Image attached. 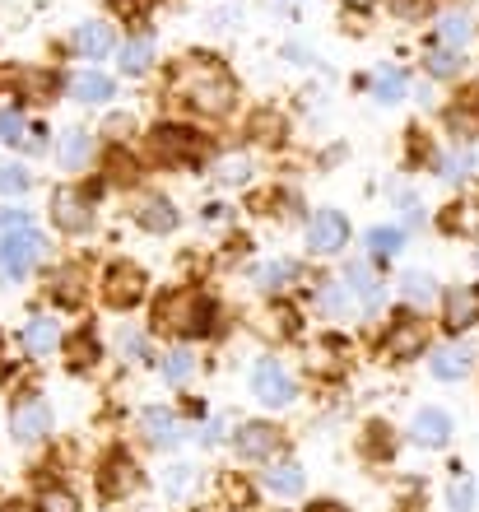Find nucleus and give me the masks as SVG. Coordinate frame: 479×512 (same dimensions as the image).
Returning <instances> with one entry per match:
<instances>
[{
    "mask_svg": "<svg viewBox=\"0 0 479 512\" xmlns=\"http://www.w3.org/2000/svg\"><path fill=\"white\" fill-rule=\"evenodd\" d=\"M177 84L187 89V103L196 112H210V117H219V112L233 108V80L224 75V66L214 61V56H187L182 66H177Z\"/></svg>",
    "mask_w": 479,
    "mask_h": 512,
    "instance_id": "nucleus-1",
    "label": "nucleus"
},
{
    "mask_svg": "<svg viewBox=\"0 0 479 512\" xmlns=\"http://www.w3.org/2000/svg\"><path fill=\"white\" fill-rule=\"evenodd\" d=\"M159 326L173 331V336H205L214 326V308L210 298L196 294V289H177L159 303Z\"/></svg>",
    "mask_w": 479,
    "mask_h": 512,
    "instance_id": "nucleus-2",
    "label": "nucleus"
},
{
    "mask_svg": "<svg viewBox=\"0 0 479 512\" xmlns=\"http://www.w3.org/2000/svg\"><path fill=\"white\" fill-rule=\"evenodd\" d=\"M424 350H428V322L419 312H396V322H391V331L382 340V354L386 359H414Z\"/></svg>",
    "mask_w": 479,
    "mask_h": 512,
    "instance_id": "nucleus-3",
    "label": "nucleus"
},
{
    "mask_svg": "<svg viewBox=\"0 0 479 512\" xmlns=\"http://www.w3.org/2000/svg\"><path fill=\"white\" fill-rule=\"evenodd\" d=\"M149 149H154V159L159 163H196L205 159V140L187 126H159V131L149 135Z\"/></svg>",
    "mask_w": 479,
    "mask_h": 512,
    "instance_id": "nucleus-4",
    "label": "nucleus"
},
{
    "mask_svg": "<svg viewBox=\"0 0 479 512\" xmlns=\"http://www.w3.org/2000/svg\"><path fill=\"white\" fill-rule=\"evenodd\" d=\"M38 256H42V238L33 229L5 233L0 238V280H24L28 270L38 266Z\"/></svg>",
    "mask_w": 479,
    "mask_h": 512,
    "instance_id": "nucleus-5",
    "label": "nucleus"
},
{
    "mask_svg": "<svg viewBox=\"0 0 479 512\" xmlns=\"http://www.w3.org/2000/svg\"><path fill=\"white\" fill-rule=\"evenodd\" d=\"M103 298L112 308H135L140 298H145V270L135 266V261H117V266H107L103 275Z\"/></svg>",
    "mask_w": 479,
    "mask_h": 512,
    "instance_id": "nucleus-6",
    "label": "nucleus"
},
{
    "mask_svg": "<svg viewBox=\"0 0 479 512\" xmlns=\"http://www.w3.org/2000/svg\"><path fill=\"white\" fill-rule=\"evenodd\" d=\"M135 489H140V466L126 452H107L103 466H98V494L103 499H126Z\"/></svg>",
    "mask_w": 479,
    "mask_h": 512,
    "instance_id": "nucleus-7",
    "label": "nucleus"
},
{
    "mask_svg": "<svg viewBox=\"0 0 479 512\" xmlns=\"http://www.w3.org/2000/svg\"><path fill=\"white\" fill-rule=\"evenodd\" d=\"M252 396H256L261 405H270V410H284V405L293 401L289 373H284L275 359H261V364L252 368Z\"/></svg>",
    "mask_w": 479,
    "mask_h": 512,
    "instance_id": "nucleus-8",
    "label": "nucleus"
},
{
    "mask_svg": "<svg viewBox=\"0 0 479 512\" xmlns=\"http://www.w3.org/2000/svg\"><path fill=\"white\" fill-rule=\"evenodd\" d=\"M52 219L61 233H84L94 224V210H89V196L80 187H56L52 196Z\"/></svg>",
    "mask_w": 479,
    "mask_h": 512,
    "instance_id": "nucleus-9",
    "label": "nucleus"
},
{
    "mask_svg": "<svg viewBox=\"0 0 479 512\" xmlns=\"http://www.w3.org/2000/svg\"><path fill=\"white\" fill-rule=\"evenodd\" d=\"M345 243H349V219L340 210H317L312 224H307V247L321 256H335Z\"/></svg>",
    "mask_w": 479,
    "mask_h": 512,
    "instance_id": "nucleus-10",
    "label": "nucleus"
},
{
    "mask_svg": "<svg viewBox=\"0 0 479 512\" xmlns=\"http://www.w3.org/2000/svg\"><path fill=\"white\" fill-rule=\"evenodd\" d=\"M52 429V410L38 401V396H19L10 410V433L19 443H38L42 433Z\"/></svg>",
    "mask_w": 479,
    "mask_h": 512,
    "instance_id": "nucleus-11",
    "label": "nucleus"
},
{
    "mask_svg": "<svg viewBox=\"0 0 479 512\" xmlns=\"http://www.w3.org/2000/svg\"><path fill=\"white\" fill-rule=\"evenodd\" d=\"M475 322H479V289L461 284V289H452L442 298V326L447 331H470Z\"/></svg>",
    "mask_w": 479,
    "mask_h": 512,
    "instance_id": "nucleus-12",
    "label": "nucleus"
},
{
    "mask_svg": "<svg viewBox=\"0 0 479 512\" xmlns=\"http://www.w3.org/2000/svg\"><path fill=\"white\" fill-rule=\"evenodd\" d=\"M238 452L252 461H270L280 452V429L275 424H242L238 433Z\"/></svg>",
    "mask_w": 479,
    "mask_h": 512,
    "instance_id": "nucleus-13",
    "label": "nucleus"
},
{
    "mask_svg": "<svg viewBox=\"0 0 479 512\" xmlns=\"http://www.w3.org/2000/svg\"><path fill=\"white\" fill-rule=\"evenodd\" d=\"M410 438H414L419 447H447V438H452V419L428 405V410H419V415H414Z\"/></svg>",
    "mask_w": 479,
    "mask_h": 512,
    "instance_id": "nucleus-14",
    "label": "nucleus"
},
{
    "mask_svg": "<svg viewBox=\"0 0 479 512\" xmlns=\"http://www.w3.org/2000/svg\"><path fill=\"white\" fill-rule=\"evenodd\" d=\"M140 429H145V438L154 447H177V438H182L177 415H173V410H163V405H149L145 415H140Z\"/></svg>",
    "mask_w": 479,
    "mask_h": 512,
    "instance_id": "nucleus-15",
    "label": "nucleus"
},
{
    "mask_svg": "<svg viewBox=\"0 0 479 512\" xmlns=\"http://www.w3.org/2000/svg\"><path fill=\"white\" fill-rule=\"evenodd\" d=\"M475 368V350L470 345H447V350L433 354V378L442 382H461Z\"/></svg>",
    "mask_w": 479,
    "mask_h": 512,
    "instance_id": "nucleus-16",
    "label": "nucleus"
},
{
    "mask_svg": "<svg viewBox=\"0 0 479 512\" xmlns=\"http://www.w3.org/2000/svg\"><path fill=\"white\" fill-rule=\"evenodd\" d=\"M112 47H117V33L103 19H89V24L75 28V52L80 56H107Z\"/></svg>",
    "mask_w": 479,
    "mask_h": 512,
    "instance_id": "nucleus-17",
    "label": "nucleus"
},
{
    "mask_svg": "<svg viewBox=\"0 0 479 512\" xmlns=\"http://www.w3.org/2000/svg\"><path fill=\"white\" fill-rule=\"evenodd\" d=\"M135 219H140V229H149V233H173L177 229V210H173V201H163V196H145L140 210H135Z\"/></svg>",
    "mask_w": 479,
    "mask_h": 512,
    "instance_id": "nucleus-18",
    "label": "nucleus"
},
{
    "mask_svg": "<svg viewBox=\"0 0 479 512\" xmlns=\"http://www.w3.org/2000/svg\"><path fill=\"white\" fill-rule=\"evenodd\" d=\"M442 229L456 233V238H479V196L447 205V215H442Z\"/></svg>",
    "mask_w": 479,
    "mask_h": 512,
    "instance_id": "nucleus-19",
    "label": "nucleus"
},
{
    "mask_svg": "<svg viewBox=\"0 0 479 512\" xmlns=\"http://www.w3.org/2000/svg\"><path fill=\"white\" fill-rule=\"evenodd\" d=\"M56 345H61V331H56L52 317H33V322L24 326V350L33 354V359H47Z\"/></svg>",
    "mask_w": 479,
    "mask_h": 512,
    "instance_id": "nucleus-20",
    "label": "nucleus"
},
{
    "mask_svg": "<svg viewBox=\"0 0 479 512\" xmlns=\"http://www.w3.org/2000/svg\"><path fill=\"white\" fill-rule=\"evenodd\" d=\"M252 280L261 289H293V284L303 280V266L298 261H266V266L252 270Z\"/></svg>",
    "mask_w": 479,
    "mask_h": 512,
    "instance_id": "nucleus-21",
    "label": "nucleus"
},
{
    "mask_svg": "<svg viewBox=\"0 0 479 512\" xmlns=\"http://www.w3.org/2000/svg\"><path fill=\"white\" fill-rule=\"evenodd\" d=\"M303 485H307V475H303V466H293V461H275V466L266 471V489H270V494L293 499V494H303Z\"/></svg>",
    "mask_w": 479,
    "mask_h": 512,
    "instance_id": "nucleus-22",
    "label": "nucleus"
},
{
    "mask_svg": "<svg viewBox=\"0 0 479 512\" xmlns=\"http://www.w3.org/2000/svg\"><path fill=\"white\" fill-rule=\"evenodd\" d=\"M89 154H94V135H89V131H66V135H61V168H66V173L84 168V163H89Z\"/></svg>",
    "mask_w": 479,
    "mask_h": 512,
    "instance_id": "nucleus-23",
    "label": "nucleus"
},
{
    "mask_svg": "<svg viewBox=\"0 0 479 512\" xmlns=\"http://www.w3.org/2000/svg\"><path fill=\"white\" fill-rule=\"evenodd\" d=\"M349 289L359 294V308H377V303H382V280H377L363 261H354V266H349Z\"/></svg>",
    "mask_w": 479,
    "mask_h": 512,
    "instance_id": "nucleus-24",
    "label": "nucleus"
},
{
    "mask_svg": "<svg viewBox=\"0 0 479 512\" xmlns=\"http://www.w3.org/2000/svg\"><path fill=\"white\" fill-rule=\"evenodd\" d=\"M70 94L80 98V103H107V98H112V80L98 75V70H84V75L70 80Z\"/></svg>",
    "mask_w": 479,
    "mask_h": 512,
    "instance_id": "nucleus-25",
    "label": "nucleus"
},
{
    "mask_svg": "<svg viewBox=\"0 0 479 512\" xmlns=\"http://www.w3.org/2000/svg\"><path fill=\"white\" fill-rule=\"evenodd\" d=\"M117 61H121V70H126V75H145L149 61H154V38H131L126 47H121Z\"/></svg>",
    "mask_w": 479,
    "mask_h": 512,
    "instance_id": "nucleus-26",
    "label": "nucleus"
},
{
    "mask_svg": "<svg viewBox=\"0 0 479 512\" xmlns=\"http://www.w3.org/2000/svg\"><path fill=\"white\" fill-rule=\"evenodd\" d=\"M52 294L61 298V303H84V275L75 266H66V270H56V280H52Z\"/></svg>",
    "mask_w": 479,
    "mask_h": 512,
    "instance_id": "nucleus-27",
    "label": "nucleus"
},
{
    "mask_svg": "<svg viewBox=\"0 0 479 512\" xmlns=\"http://www.w3.org/2000/svg\"><path fill=\"white\" fill-rule=\"evenodd\" d=\"M447 126H452L456 135H475L479 131V94H466L461 108L447 112Z\"/></svg>",
    "mask_w": 479,
    "mask_h": 512,
    "instance_id": "nucleus-28",
    "label": "nucleus"
},
{
    "mask_svg": "<svg viewBox=\"0 0 479 512\" xmlns=\"http://www.w3.org/2000/svg\"><path fill=\"white\" fill-rule=\"evenodd\" d=\"M191 373H196V354H191V350H173L168 359H163V378L173 382V387L191 382Z\"/></svg>",
    "mask_w": 479,
    "mask_h": 512,
    "instance_id": "nucleus-29",
    "label": "nucleus"
},
{
    "mask_svg": "<svg viewBox=\"0 0 479 512\" xmlns=\"http://www.w3.org/2000/svg\"><path fill=\"white\" fill-rule=\"evenodd\" d=\"M321 308L331 312V317H345V312L354 308V289H349V284H340V280H331L326 289H321Z\"/></svg>",
    "mask_w": 479,
    "mask_h": 512,
    "instance_id": "nucleus-30",
    "label": "nucleus"
},
{
    "mask_svg": "<svg viewBox=\"0 0 479 512\" xmlns=\"http://www.w3.org/2000/svg\"><path fill=\"white\" fill-rule=\"evenodd\" d=\"M373 94H377V103H396L400 94H405V75H400V70H377L373 75Z\"/></svg>",
    "mask_w": 479,
    "mask_h": 512,
    "instance_id": "nucleus-31",
    "label": "nucleus"
},
{
    "mask_svg": "<svg viewBox=\"0 0 479 512\" xmlns=\"http://www.w3.org/2000/svg\"><path fill=\"white\" fill-rule=\"evenodd\" d=\"M428 75H438V80H447V75H456L461 70V52H452V47H433V52L424 56Z\"/></svg>",
    "mask_w": 479,
    "mask_h": 512,
    "instance_id": "nucleus-32",
    "label": "nucleus"
},
{
    "mask_svg": "<svg viewBox=\"0 0 479 512\" xmlns=\"http://www.w3.org/2000/svg\"><path fill=\"white\" fill-rule=\"evenodd\" d=\"M94 364H98V340L94 331H80L70 340V368H94Z\"/></svg>",
    "mask_w": 479,
    "mask_h": 512,
    "instance_id": "nucleus-33",
    "label": "nucleus"
},
{
    "mask_svg": "<svg viewBox=\"0 0 479 512\" xmlns=\"http://www.w3.org/2000/svg\"><path fill=\"white\" fill-rule=\"evenodd\" d=\"M466 38H470V19H466V14H447V19L438 24V42H442V47H452V52H456Z\"/></svg>",
    "mask_w": 479,
    "mask_h": 512,
    "instance_id": "nucleus-34",
    "label": "nucleus"
},
{
    "mask_svg": "<svg viewBox=\"0 0 479 512\" xmlns=\"http://www.w3.org/2000/svg\"><path fill=\"white\" fill-rule=\"evenodd\" d=\"M400 243H405V233H400V229H373V233H368V252H373L377 261L396 256Z\"/></svg>",
    "mask_w": 479,
    "mask_h": 512,
    "instance_id": "nucleus-35",
    "label": "nucleus"
},
{
    "mask_svg": "<svg viewBox=\"0 0 479 512\" xmlns=\"http://www.w3.org/2000/svg\"><path fill=\"white\" fill-rule=\"evenodd\" d=\"M163 489H168L173 499H187L191 489H196V471H191V466H168V471H163Z\"/></svg>",
    "mask_w": 479,
    "mask_h": 512,
    "instance_id": "nucleus-36",
    "label": "nucleus"
},
{
    "mask_svg": "<svg viewBox=\"0 0 479 512\" xmlns=\"http://www.w3.org/2000/svg\"><path fill=\"white\" fill-rule=\"evenodd\" d=\"M24 135H28V126H24V117L14 108H5L0 112V145H24Z\"/></svg>",
    "mask_w": 479,
    "mask_h": 512,
    "instance_id": "nucleus-37",
    "label": "nucleus"
},
{
    "mask_svg": "<svg viewBox=\"0 0 479 512\" xmlns=\"http://www.w3.org/2000/svg\"><path fill=\"white\" fill-rule=\"evenodd\" d=\"M438 168H442V177H447V182H461V177L475 168V154H470V149H456V154H447Z\"/></svg>",
    "mask_w": 479,
    "mask_h": 512,
    "instance_id": "nucleus-38",
    "label": "nucleus"
},
{
    "mask_svg": "<svg viewBox=\"0 0 479 512\" xmlns=\"http://www.w3.org/2000/svg\"><path fill=\"white\" fill-rule=\"evenodd\" d=\"M24 191H28V173L19 163H5L0 168V196H24Z\"/></svg>",
    "mask_w": 479,
    "mask_h": 512,
    "instance_id": "nucleus-39",
    "label": "nucleus"
},
{
    "mask_svg": "<svg viewBox=\"0 0 479 512\" xmlns=\"http://www.w3.org/2000/svg\"><path fill=\"white\" fill-rule=\"evenodd\" d=\"M447 499H452V512H470L475 508V485H470L466 475H456L452 489H447Z\"/></svg>",
    "mask_w": 479,
    "mask_h": 512,
    "instance_id": "nucleus-40",
    "label": "nucleus"
},
{
    "mask_svg": "<svg viewBox=\"0 0 479 512\" xmlns=\"http://www.w3.org/2000/svg\"><path fill=\"white\" fill-rule=\"evenodd\" d=\"M107 177H112V182H117V187H131L135 182V163H131V154H112V159H107Z\"/></svg>",
    "mask_w": 479,
    "mask_h": 512,
    "instance_id": "nucleus-41",
    "label": "nucleus"
},
{
    "mask_svg": "<svg viewBox=\"0 0 479 512\" xmlns=\"http://www.w3.org/2000/svg\"><path fill=\"white\" fill-rule=\"evenodd\" d=\"M42 512H80L70 489H42Z\"/></svg>",
    "mask_w": 479,
    "mask_h": 512,
    "instance_id": "nucleus-42",
    "label": "nucleus"
},
{
    "mask_svg": "<svg viewBox=\"0 0 479 512\" xmlns=\"http://www.w3.org/2000/svg\"><path fill=\"white\" fill-rule=\"evenodd\" d=\"M400 289H405V298H410V303H428V298L438 294L428 275H405V284H400Z\"/></svg>",
    "mask_w": 479,
    "mask_h": 512,
    "instance_id": "nucleus-43",
    "label": "nucleus"
},
{
    "mask_svg": "<svg viewBox=\"0 0 479 512\" xmlns=\"http://www.w3.org/2000/svg\"><path fill=\"white\" fill-rule=\"evenodd\" d=\"M33 229V215L28 210H0V238L5 233H28Z\"/></svg>",
    "mask_w": 479,
    "mask_h": 512,
    "instance_id": "nucleus-44",
    "label": "nucleus"
},
{
    "mask_svg": "<svg viewBox=\"0 0 479 512\" xmlns=\"http://www.w3.org/2000/svg\"><path fill=\"white\" fill-rule=\"evenodd\" d=\"M386 424H368V452H373V457H391V438H386Z\"/></svg>",
    "mask_w": 479,
    "mask_h": 512,
    "instance_id": "nucleus-45",
    "label": "nucleus"
},
{
    "mask_svg": "<svg viewBox=\"0 0 479 512\" xmlns=\"http://www.w3.org/2000/svg\"><path fill=\"white\" fill-rule=\"evenodd\" d=\"M224 499H233L238 508H247V503H252V489L242 485V480H228V475H224Z\"/></svg>",
    "mask_w": 479,
    "mask_h": 512,
    "instance_id": "nucleus-46",
    "label": "nucleus"
},
{
    "mask_svg": "<svg viewBox=\"0 0 479 512\" xmlns=\"http://www.w3.org/2000/svg\"><path fill=\"white\" fill-rule=\"evenodd\" d=\"M219 177L224 182H247V159H224L219 163Z\"/></svg>",
    "mask_w": 479,
    "mask_h": 512,
    "instance_id": "nucleus-47",
    "label": "nucleus"
},
{
    "mask_svg": "<svg viewBox=\"0 0 479 512\" xmlns=\"http://www.w3.org/2000/svg\"><path fill=\"white\" fill-rule=\"evenodd\" d=\"M112 10H117V19H140V14H145V0H112Z\"/></svg>",
    "mask_w": 479,
    "mask_h": 512,
    "instance_id": "nucleus-48",
    "label": "nucleus"
},
{
    "mask_svg": "<svg viewBox=\"0 0 479 512\" xmlns=\"http://www.w3.org/2000/svg\"><path fill=\"white\" fill-rule=\"evenodd\" d=\"M428 10H433V0H396V14H405V19H410V14L419 19V14H428Z\"/></svg>",
    "mask_w": 479,
    "mask_h": 512,
    "instance_id": "nucleus-49",
    "label": "nucleus"
},
{
    "mask_svg": "<svg viewBox=\"0 0 479 512\" xmlns=\"http://www.w3.org/2000/svg\"><path fill=\"white\" fill-rule=\"evenodd\" d=\"M126 131H131V117H112V122H107V135H112V140H121Z\"/></svg>",
    "mask_w": 479,
    "mask_h": 512,
    "instance_id": "nucleus-50",
    "label": "nucleus"
},
{
    "mask_svg": "<svg viewBox=\"0 0 479 512\" xmlns=\"http://www.w3.org/2000/svg\"><path fill=\"white\" fill-rule=\"evenodd\" d=\"M47 145V131H42V126H33V131L24 135V149H42Z\"/></svg>",
    "mask_w": 479,
    "mask_h": 512,
    "instance_id": "nucleus-51",
    "label": "nucleus"
},
{
    "mask_svg": "<svg viewBox=\"0 0 479 512\" xmlns=\"http://www.w3.org/2000/svg\"><path fill=\"white\" fill-rule=\"evenodd\" d=\"M405 224H414V229L424 224V210H419V201H405Z\"/></svg>",
    "mask_w": 479,
    "mask_h": 512,
    "instance_id": "nucleus-52",
    "label": "nucleus"
},
{
    "mask_svg": "<svg viewBox=\"0 0 479 512\" xmlns=\"http://www.w3.org/2000/svg\"><path fill=\"white\" fill-rule=\"evenodd\" d=\"M340 5H349V10H373V5H377V0H340Z\"/></svg>",
    "mask_w": 479,
    "mask_h": 512,
    "instance_id": "nucleus-53",
    "label": "nucleus"
},
{
    "mask_svg": "<svg viewBox=\"0 0 479 512\" xmlns=\"http://www.w3.org/2000/svg\"><path fill=\"white\" fill-rule=\"evenodd\" d=\"M312 512H345V508H340V503H331V499H326V503H312Z\"/></svg>",
    "mask_w": 479,
    "mask_h": 512,
    "instance_id": "nucleus-54",
    "label": "nucleus"
},
{
    "mask_svg": "<svg viewBox=\"0 0 479 512\" xmlns=\"http://www.w3.org/2000/svg\"><path fill=\"white\" fill-rule=\"evenodd\" d=\"M0 512H38V508H28V503H5Z\"/></svg>",
    "mask_w": 479,
    "mask_h": 512,
    "instance_id": "nucleus-55",
    "label": "nucleus"
},
{
    "mask_svg": "<svg viewBox=\"0 0 479 512\" xmlns=\"http://www.w3.org/2000/svg\"><path fill=\"white\" fill-rule=\"evenodd\" d=\"M475 261H479V256H475Z\"/></svg>",
    "mask_w": 479,
    "mask_h": 512,
    "instance_id": "nucleus-56",
    "label": "nucleus"
}]
</instances>
